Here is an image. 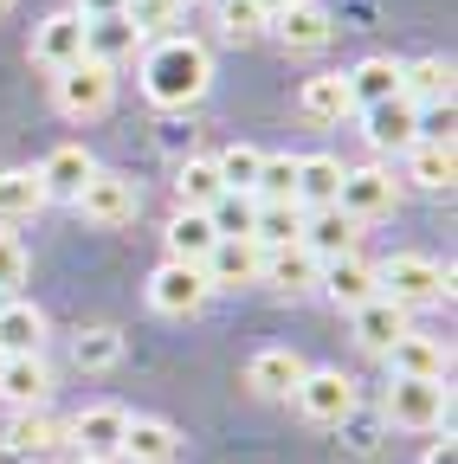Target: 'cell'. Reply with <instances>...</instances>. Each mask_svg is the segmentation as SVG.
<instances>
[{
  "instance_id": "7402d4cb",
  "label": "cell",
  "mask_w": 458,
  "mask_h": 464,
  "mask_svg": "<svg viewBox=\"0 0 458 464\" xmlns=\"http://www.w3.org/2000/svg\"><path fill=\"white\" fill-rule=\"evenodd\" d=\"M400 97L414 110H433V103H452V58H414V65H400Z\"/></svg>"
},
{
  "instance_id": "52a82bcc",
  "label": "cell",
  "mask_w": 458,
  "mask_h": 464,
  "mask_svg": "<svg viewBox=\"0 0 458 464\" xmlns=\"http://www.w3.org/2000/svg\"><path fill=\"white\" fill-rule=\"evenodd\" d=\"M394 200H400V181H394L387 168H342V194H336V207L349 213L356 226L394 213Z\"/></svg>"
},
{
  "instance_id": "7c38bea8",
  "label": "cell",
  "mask_w": 458,
  "mask_h": 464,
  "mask_svg": "<svg viewBox=\"0 0 458 464\" xmlns=\"http://www.w3.org/2000/svg\"><path fill=\"white\" fill-rule=\"evenodd\" d=\"M200 271H207L213 290L258 284V271H265V246H258V239H213V252L200 258Z\"/></svg>"
},
{
  "instance_id": "e575fe53",
  "label": "cell",
  "mask_w": 458,
  "mask_h": 464,
  "mask_svg": "<svg viewBox=\"0 0 458 464\" xmlns=\"http://www.w3.org/2000/svg\"><path fill=\"white\" fill-rule=\"evenodd\" d=\"M258 161H265V149H252V142H233L226 155H213V168H219V188H226V194H252V181H258Z\"/></svg>"
},
{
  "instance_id": "4dcf8cb0",
  "label": "cell",
  "mask_w": 458,
  "mask_h": 464,
  "mask_svg": "<svg viewBox=\"0 0 458 464\" xmlns=\"http://www.w3.org/2000/svg\"><path fill=\"white\" fill-rule=\"evenodd\" d=\"M452 174H458L452 142H414V149H407V181H414V188L445 194V188H452Z\"/></svg>"
},
{
  "instance_id": "5bb4252c",
  "label": "cell",
  "mask_w": 458,
  "mask_h": 464,
  "mask_svg": "<svg viewBox=\"0 0 458 464\" xmlns=\"http://www.w3.org/2000/svg\"><path fill=\"white\" fill-rule=\"evenodd\" d=\"M304 374H310V362L297 355V348H258L252 368H246V387H252L258 400H291Z\"/></svg>"
},
{
  "instance_id": "bcb514c9",
  "label": "cell",
  "mask_w": 458,
  "mask_h": 464,
  "mask_svg": "<svg viewBox=\"0 0 458 464\" xmlns=\"http://www.w3.org/2000/svg\"><path fill=\"white\" fill-rule=\"evenodd\" d=\"M7 7H14V0H0V14H7Z\"/></svg>"
},
{
  "instance_id": "f35d334b",
  "label": "cell",
  "mask_w": 458,
  "mask_h": 464,
  "mask_svg": "<svg viewBox=\"0 0 458 464\" xmlns=\"http://www.w3.org/2000/svg\"><path fill=\"white\" fill-rule=\"evenodd\" d=\"M72 355H78V368H110V362L123 355V335L117 329H84Z\"/></svg>"
},
{
  "instance_id": "83f0119b",
  "label": "cell",
  "mask_w": 458,
  "mask_h": 464,
  "mask_svg": "<svg viewBox=\"0 0 458 464\" xmlns=\"http://www.w3.org/2000/svg\"><path fill=\"white\" fill-rule=\"evenodd\" d=\"M342 194V161L336 155H297V207L317 213V207H336Z\"/></svg>"
},
{
  "instance_id": "8d00e7d4",
  "label": "cell",
  "mask_w": 458,
  "mask_h": 464,
  "mask_svg": "<svg viewBox=\"0 0 458 464\" xmlns=\"http://www.w3.org/2000/svg\"><path fill=\"white\" fill-rule=\"evenodd\" d=\"M252 194H219L213 207H207V219H213V232L219 239H252Z\"/></svg>"
},
{
  "instance_id": "7bdbcfd3",
  "label": "cell",
  "mask_w": 458,
  "mask_h": 464,
  "mask_svg": "<svg viewBox=\"0 0 458 464\" xmlns=\"http://www.w3.org/2000/svg\"><path fill=\"white\" fill-rule=\"evenodd\" d=\"M426 464H458V451H452V439H445V445H433V451H426Z\"/></svg>"
},
{
  "instance_id": "30bf717a",
  "label": "cell",
  "mask_w": 458,
  "mask_h": 464,
  "mask_svg": "<svg viewBox=\"0 0 458 464\" xmlns=\"http://www.w3.org/2000/svg\"><path fill=\"white\" fill-rule=\"evenodd\" d=\"M123 426H130L123 406H91V413H78L65 426V445H78L84 464H110V458L123 451Z\"/></svg>"
},
{
  "instance_id": "44dd1931",
  "label": "cell",
  "mask_w": 458,
  "mask_h": 464,
  "mask_svg": "<svg viewBox=\"0 0 458 464\" xmlns=\"http://www.w3.org/2000/svg\"><path fill=\"white\" fill-rule=\"evenodd\" d=\"M91 149H78V142H65V149H52L33 174H39V188H45V200H72L84 181H91Z\"/></svg>"
},
{
  "instance_id": "3957f363",
  "label": "cell",
  "mask_w": 458,
  "mask_h": 464,
  "mask_svg": "<svg viewBox=\"0 0 458 464\" xmlns=\"http://www.w3.org/2000/svg\"><path fill=\"white\" fill-rule=\"evenodd\" d=\"M381 420L407 426V432H433V426L452 420V387L445 381H407V374H394L387 393H381Z\"/></svg>"
},
{
  "instance_id": "277c9868",
  "label": "cell",
  "mask_w": 458,
  "mask_h": 464,
  "mask_svg": "<svg viewBox=\"0 0 458 464\" xmlns=\"http://www.w3.org/2000/svg\"><path fill=\"white\" fill-rule=\"evenodd\" d=\"M72 207H78V219H91V226H130V219L142 213V188L130 181L123 168H91V181L72 194Z\"/></svg>"
},
{
  "instance_id": "7dc6e473",
  "label": "cell",
  "mask_w": 458,
  "mask_h": 464,
  "mask_svg": "<svg viewBox=\"0 0 458 464\" xmlns=\"http://www.w3.org/2000/svg\"><path fill=\"white\" fill-rule=\"evenodd\" d=\"M175 7H194V0H175Z\"/></svg>"
},
{
  "instance_id": "484cf974",
  "label": "cell",
  "mask_w": 458,
  "mask_h": 464,
  "mask_svg": "<svg viewBox=\"0 0 458 464\" xmlns=\"http://www.w3.org/2000/svg\"><path fill=\"white\" fill-rule=\"evenodd\" d=\"M161 239H168V258L200 265V258L213 252V239H219V232H213V219H207L200 207H181L175 219H168V232H161Z\"/></svg>"
},
{
  "instance_id": "ee69618b",
  "label": "cell",
  "mask_w": 458,
  "mask_h": 464,
  "mask_svg": "<svg viewBox=\"0 0 458 464\" xmlns=\"http://www.w3.org/2000/svg\"><path fill=\"white\" fill-rule=\"evenodd\" d=\"M258 7H265V14H284V7H297V0H258Z\"/></svg>"
},
{
  "instance_id": "ffe728a7",
  "label": "cell",
  "mask_w": 458,
  "mask_h": 464,
  "mask_svg": "<svg viewBox=\"0 0 458 464\" xmlns=\"http://www.w3.org/2000/svg\"><path fill=\"white\" fill-rule=\"evenodd\" d=\"M136 52H142V33L123 14L84 20V58H97V65H123V58H136Z\"/></svg>"
},
{
  "instance_id": "8992f818",
  "label": "cell",
  "mask_w": 458,
  "mask_h": 464,
  "mask_svg": "<svg viewBox=\"0 0 458 464\" xmlns=\"http://www.w3.org/2000/svg\"><path fill=\"white\" fill-rule=\"evenodd\" d=\"M297 413L304 420H317V426H342L356 413V381L342 374V368H310L304 381H297Z\"/></svg>"
},
{
  "instance_id": "ab89813d",
  "label": "cell",
  "mask_w": 458,
  "mask_h": 464,
  "mask_svg": "<svg viewBox=\"0 0 458 464\" xmlns=\"http://www.w3.org/2000/svg\"><path fill=\"white\" fill-rule=\"evenodd\" d=\"M123 20L149 39V33H161V26H175L181 7H175V0H123Z\"/></svg>"
},
{
  "instance_id": "1f68e13d",
  "label": "cell",
  "mask_w": 458,
  "mask_h": 464,
  "mask_svg": "<svg viewBox=\"0 0 458 464\" xmlns=\"http://www.w3.org/2000/svg\"><path fill=\"white\" fill-rule=\"evenodd\" d=\"M342 78H349V103H356V110L400 97V65H394V58H362V65L342 72Z\"/></svg>"
},
{
  "instance_id": "d590c367",
  "label": "cell",
  "mask_w": 458,
  "mask_h": 464,
  "mask_svg": "<svg viewBox=\"0 0 458 464\" xmlns=\"http://www.w3.org/2000/svg\"><path fill=\"white\" fill-rule=\"evenodd\" d=\"M252 200H297V155H265L258 181H252Z\"/></svg>"
},
{
  "instance_id": "60d3db41",
  "label": "cell",
  "mask_w": 458,
  "mask_h": 464,
  "mask_svg": "<svg viewBox=\"0 0 458 464\" xmlns=\"http://www.w3.org/2000/svg\"><path fill=\"white\" fill-rule=\"evenodd\" d=\"M26 265H33V258H26V246L14 239L7 226H0V297H14V290L26 284Z\"/></svg>"
},
{
  "instance_id": "9c48e42d",
  "label": "cell",
  "mask_w": 458,
  "mask_h": 464,
  "mask_svg": "<svg viewBox=\"0 0 458 464\" xmlns=\"http://www.w3.org/2000/svg\"><path fill=\"white\" fill-rule=\"evenodd\" d=\"M78 58H84V14H45L39 26H33V65H45L52 78H59V72H72L78 65Z\"/></svg>"
},
{
  "instance_id": "d4e9b609",
  "label": "cell",
  "mask_w": 458,
  "mask_h": 464,
  "mask_svg": "<svg viewBox=\"0 0 458 464\" xmlns=\"http://www.w3.org/2000/svg\"><path fill=\"white\" fill-rule=\"evenodd\" d=\"M297 110L310 116V123H342V116H356V103H349V78H342V72L304 78V91H297Z\"/></svg>"
},
{
  "instance_id": "ba28073f",
  "label": "cell",
  "mask_w": 458,
  "mask_h": 464,
  "mask_svg": "<svg viewBox=\"0 0 458 464\" xmlns=\"http://www.w3.org/2000/svg\"><path fill=\"white\" fill-rule=\"evenodd\" d=\"M207 297H213V284H207V271H200V265L168 258V265L149 277V304H155L161 316H194Z\"/></svg>"
},
{
  "instance_id": "6da1fadb",
  "label": "cell",
  "mask_w": 458,
  "mask_h": 464,
  "mask_svg": "<svg viewBox=\"0 0 458 464\" xmlns=\"http://www.w3.org/2000/svg\"><path fill=\"white\" fill-rule=\"evenodd\" d=\"M207 84H213V52H207L200 39L168 33L161 45H149V58H142V91H149V103L188 110V103L207 97Z\"/></svg>"
},
{
  "instance_id": "603a6c76",
  "label": "cell",
  "mask_w": 458,
  "mask_h": 464,
  "mask_svg": "<svg viewBox=\"0 0 458 464\" xmlns=\"http://www.w3.org/2000/svg\"><path fill=\"white\" fill-rule=\"evenodd\" d=\"M317 284L329 290V304H336V310H356V304L375 297V265H362L356 252H349V258H329Z\"/></svg>"
},
{
  "instance_id": "7a4b0ae2",
  "label": "cell",
  "mask_w": 458,
  "mask_h": 464,
  "mask_svg": "<svg viewBox=\"0 0 458 464\" xmlns=\"http://www.w3.org/2000/svg\"><path fill=\"white\" fill-rule=\"evenodd\" d=\"M375 297H387V304H400V310H433V304H445L452 297V271L439 265V258H426V252H394L381 271H375Z\"/></svg>"
},
{
  "instance_id": "8fae6325",
  "label": "cell",
  "mask_w": 458,
  "mask_h": 464,
  "mask_svg": "<svg viewBox=\"0 0 458 464\" xmlns=\"http://www.w3.org/2000/svg\"><path fill=\"white\" fill-rule=\"evenodd\" d=\"M356 239H362V226L342 213V207H317V213H304V232H297V246H304L317 265L349 258V252H356Z\"/></svg>"
},
{
  "instance_id": "5b68a950",
  "label": "cell",
  "mask_w": 458,
  "mask_h": 464,
  "mask_svg": "<svg viewBox=\"0 0 458 464\" xmlns=\"http://www.w3.org/2000/svg\"><path fill=\"white\" fill-rule=\"evenodd\" d=\"M52 91H59V110H65V116H103L110 103H117V65L78 58L72 72L52 78Z\"/></svg>"
},
{
  "instance_id": "74e56055",
  "label": "cell",
  "mask_w": 458,
  "mask_h": 464,
  "mask_svg": "<svg viewBox=\"0 0 458 464\" xmlns=\"http://www.w3.org/2000/svg\"><path fill=\"white\" fill-rule=\"evenodd\" d=\"M213 7H219V33L226 39H258L271 26V14L258 7V0H213Z\"/></svg>"
},
{
  "instance_id": "2e32d148",
  "label": "cell",
  "mask_w": 458,
  "mask_h": 464,
  "mask_svg": "<svg viewBox=\"0 0 458 464\" xmlns=\"http://www.w3.org/2000/svg\"><path fill=\"white\" fill-rule=\"evenodd\" d=\"M349 323H356V342L368 348V355H387V348L414 329V323H407V310H400V304H387V297L356 304V310H349Z\"/></svg>"
},
{
  "instance_id": "c3c4849f",
  "label": "cell",
  "mask_w": 458,
  "mask_h": 464,
  "mask_svg": "<svg viewBox=\"0 0 458 464\" xmlns=\"http://www.w3.org/2000/svg\"><path fill=\"white\" fill-rule=\"evenodd\" d=\"M78 464H84V458H78Z\"/></svg>"
},
{
  "instance_id": "d6a6232c",
  "label": "cell",
  "mask_w": 458,
  "mask_h": 464,
  "mask_svg": "<svg viewBox=\"0 0 458 464\" xmlns=\"http://www.w3.org/2000/svg\"><path fill=\"white\" fill-rule=\"evenodd\" d=\"M175 426H161V420H130L123 426V451L117 458H142V464H175Z\"/></svg>"
},
{
  "instance_id": "cb8c5ba5",
  "label": "cell",
  "mask_w": 458,
  "mask_h": 464,
  "mask_svg": "<svg viewBox=\"0 0 458 464\" xmlns=\"http://www.w3.org/2000/svg\"><path fill=\"white\" fill-rule=\"evenodd\" d=\"M317 277H323V265L304 252V246H271L265 252V271H258V284H271V290H317Z\"/></svg>"
},
{
  "instance_id": "d6986e66",
  "label": "cell",
  "mask_w": 458,
  "mask_h": 464,
  "mask_svg": "<svg viewBox=\"0 0 458 464\" xmlns=\"http://www.w3.org/2000/svg\"><path fill=\"white\" fill-rule=\"evenodd\" d=\"M45 393H52V368L39 362V355H0V400L7 406H45Z\"/></svg>"
},
{
  "instance_id": "f6af8a7d",
  "label": "cell",
  "mask_w": 458,
  "mask_h": 464,
  "mask_svg": "<svg viewBox=\"0 0 458 464\" xmlns=\"http://www.w3.org/2000/svg\"><path fill=\"white\" fill-rule=\"evenodd\" d=\"M110 464H142V458H110Z\"/></svg>"
},
{
  "instance_id": "836d02e7",
  "label": "cell",
  "mask_w": 458,
  "mask_h": 464,
  "mask_svg": "<svg viewBox=\"0 0 458 464\" xmlns=\"http://www.w3.org/2000/svg\"><path fill=\"white\" fill-rule=\"evenodd\" d=\"M219 194H226V188H219L213 155H188V161L175 168V200H181V207H200V213H207Z\"/></svg>"
},
{
  "instance_id": "e0dca14e",
  "label": "cell",
  "mask_w": 458,
  "mask_h": 464,
  "mask_svg": "<svg viewBox=\"0 0 458 464\" xmlns=\"http://www.w3.org/2000/svg\"><path fill=\"white\" fill-rule=\"evenodd\" d=\"M65 445V426L45 413V406H26V413L7 426V445H0V458H52Z\"/></svg>"
},
{
  "instance_id": "9a60e30c",
  "label": "cell",
  "mask_w": 458,
  "mask_h": 464,
  "mask_svg": "<svg viewBox=\"0 0 458 464\" xmlns=\"http://www.w3.org/2000/svg\"><path fill=\"white\" fill-rule=\"evenodd\" d=\"M368 142L381 155H407L420 142V110L407 97H387V103H368Z\"/></svg>"
},
{
  "instance_id": "4fadbf2b",
  "label": "cell",
  "mask_w": 458,
  "mask_h": 464,
  "mask_svg": "<svg viewBox=\"0 0 458 464\" xmlns=\"http://www.w3.org/2000/svg\"><path fill=\"white\" fill-rule=\"evenodd\" d=\"M271 33L284 39V52H323L336 39V14L323 7V0H297V7L271 14Z\"/></svg>"
},
{
  "instance_id": "f546056e",
  "label": "cell",
  "mask_w": 458,
  "mask_h": 464,
  "mask_svg": "<svg viewBox=\"0 0 458 464\" xmlns=\"http://www.w3.org/2000/svg\"><path fill=\"white\" fill-rule=\"evenodd\" d=\"M297 232H304V207L297 200H258L252 207V239L271 252V246H297Z\"/></svg>"
},
{
  "instance_id": "b9f144b4",
  "label": "cell",
  "mask_w": 458,
  "mask_h": 464,
  "mask_svg": "<svg viewBox=\"0 0 458 464\" xmlns=\"http://www.w3.org/2000/svg\"><path fill=\"white\" fill-rule=\"evenodd\" d=\"M72 14H84V20H97V14H123V0H78Z\"/></svg>"
},
{
  "instance_id": "ac0fdd59",
  "label": "cell",
  "mask_w": 458,
  "mask_h": 464,
  "mask_svg": "<svg viewBox=\"0 0 458 464\" xmlns=\"http://www.w3.org/2000/svg\"><path fill=\"white\" fill-rule=\"evenodd\" d=\"M394 374H407V381H445V368H452V355H445V342H433V335H400L387 355H381Z\"/></svg>"
},
{
  "instance_id": "f1b7e54d",
  "label": "cell",
  "mask_w": 458,
  "mask_h": 464,
  "mask_svg": "<svg viewBox=\"0 0 458 464\" xmlns=\"http://www.w3.org/2000/svg\"><path fill=\"white\" fill-rule=\"evenodd\" d=\"M45 207V188L33 168H0V226H20Z\"/></svg>"
},
{
  "instance_id": "4316f807",
  "label": "cell",
  "mask_w": 458,
  "mask_h": 464,
  "mask_svg": "<svg viewBox=\"0 0 458 464\" xmlns=\"http://www.w3.org/2000/svg\"><path fill=\"white\" fill-rule=\"evenodd\" d=\"M39 342H45V316H39V304L7 297V304H0V355H39Z\"/></svg>"
}]
</instances>
